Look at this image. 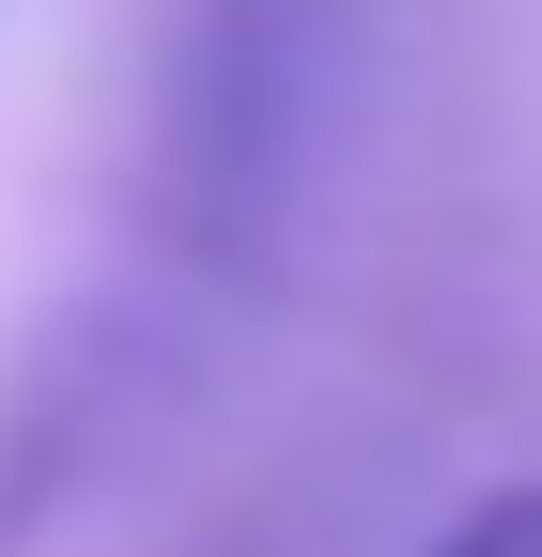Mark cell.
Returning a JSON list of instances; mask_svg holds the SVG:
<instances>
[{
    "label": "cell",
    "mask_w": 542,
    "mask_h": 557,
    "mask_svg": "<svg viewBox=\"0 0 542 557\" xmlns=\"http://www.w3.org/2000/svg\"><path fill=\"white\" fill-rule=\"evenodd\" d=\"M419 0H156L94 248L0 341V557H62L124 465L310 278L387 139Z\"/></svg>",
    "instance_id": "obj_1"
},
{
    "label": "cell",
    "mask_w": 542,
    "mask_h": 557,
    "mask_svg": "<svg viewBox=\"0 0 542 557\" xmlns=\"http://www.w3.org/2000/svg\"><path fill=\"white\" fill-rule=\"evenodd\" d=\"M419 557H542V465H512V480H481V496H449Z\"/></svg>",
    "instance_id": "obj_2"
},
{
    "label": "cell",
    "mask_w": 542,
    "mask_h": 557,
    "mask_svg": "<svg viewBox=\"0 0 542 557\" xmlns=\"http://www.w3.org/2000/svg\"><path fill=\"white\" fill-rule=\"evenodd\" d=\"M218 557H295V542H280V527H248V542H218Z\"/></svg>",
    "instance_id": "obj_3"
}]
</instances>
